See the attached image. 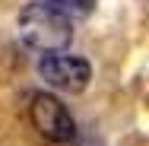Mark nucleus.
Wrapping results in <instances>:
<instances>
[{
    "label": "nucleus",
    "instance_id": "1",
    "mask_svg": "<svg viewBox=\"0 0 149 146\" xmlns=\"http://www.w3.org/2000/svg\"><path fill=\"white\" fill-rule=\"evenodd\" d=\"M19 35L29 48L54 54L73 41V22L63 10L45 3V0H35V3H26L19 13Z\"/></svg>",
    "mask_w": 149,
    "mask_h": 146
},
{
    "label": "nucleus",
    "instance_id": "2",
    "mask_svg": "<svg viewBox=\"0 0 149 146\" xmlns=\"http://www.w3.org/2000/svg\"><path fill=\"white\" fill-rule=\"evenodd\" d=\"M29 124L35 127L38 137H45L54 146H70L79 140V127L76 117L70 115V108L51 92H32L29 95Z\"/></svg>",
    "mask_w": 149,
    "mask_h": 146
},
{
    "label": "nucleus",
    "instance_id": "3",
    "mask_svg": "<svg viewBox=\"0 0 149 146\" xmlns=\"http://www.w3.org/2000/svg\"><path fill=\"white\" fill-rule=\"evenodd\" d=\"M38 76L57 92H70V95H79L86 92V86L92 83V64L79 54H45L38 60Z\"/></svg>",
    "mask_w": 149,
    "mask_h": 146
},
{
    "label": "nucleus",
    "instance_id": "4",
    "mask_svg": "<svg viewBox=\"0 0 149 146\" xmlns=\"http://www.w3.org/2000/svg\"><path fill=\"white\" fill-rule=\"evenodd\" d=\"M45 3L57 6L63 13H89L92 6H95V0H45Z\"/></svg>",
    "mask_w": 149,
    "mask_h": 146
}]
</instances>
